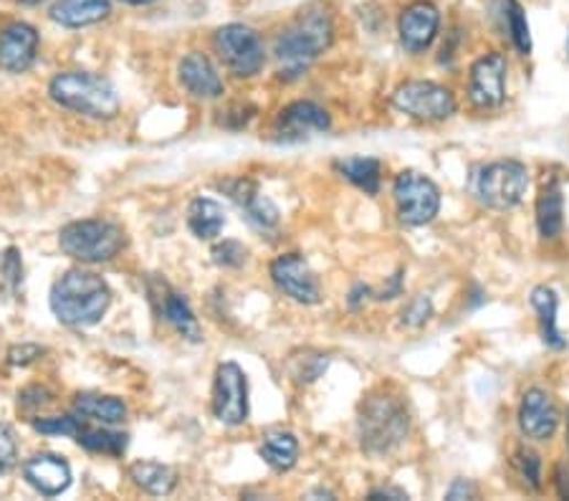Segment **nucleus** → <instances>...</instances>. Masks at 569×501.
Here are the masks:
<instances>
[{
  "instance_id": "nucleus-23",
  "label": "nucleus",
  "mask_w": 569,
  "mask_h": 501,
  "mask_svg": "<svg viewBox=\"0 0 569 501\" xmlns=\"http://www.w3.org/2000/svg\"><path fill=\"white\" fill-rule=\"evenodd\" d=\"M74 411L76 416L101 423V426H117V423H122L127 418V405L115 395H76Z\"/></svg>"
},
{
  "instance_id": "nucleus-8",
  "label": "nucleus",
  "mask_w": 569,
  "mask_h": 501,
  "mask_svg": "<svg viewBox=\"0 0 569 501\" xmlns=\"http://www.w3.org/2000/svg\"><path fill=\"white\" fill-rule=\"evenodd\" d=\"M215 51L223 58V64L230 68V74L251 79L261 72L266 64V51L264 41L258 39V33L248 25L228 23L215 33Z\"/></svg>"
},
{
  "instance_id": "nucleus-7",
  "label": "nucleus",
  "mask_w": 569,
  "mask_h": 501,
  "mask_svg": "<svg viewBox=\"0 0 569 501\" xmlns=\"http://www.w3.org/2000/svg\"><path fill=\"white\" fill-rule=\"evenodd\" d=\"M398 215L408 226H426L441 211V190L416 170H402L393 185Z\"/></svg>"
},
{
  "instance_id": "nucleus-34",
  "label": "nucleus",
  "mask_w": 569,
  "mask_h": 501,
  "mask_svg": "<svg viewBox=\"0 0 569 501\" xmlns=\"http://www.w3.org/2000/svg\"><path fill=\"white\" fill-rule=\"evenodd\" d=\"M516 466H519V473H522L524 483H527L532 491H537L541 487V461H539V456L534 451H527V448H522V451L516 454Z\"/></svg>"
},
{
  "instance_id": "nucleus-15",
  "label": "nucleus",
  "mask_w": 569,
  "mask_h": 501,
  "mask_svg": "<svg viewBox=\"0 0 569 501\" xmlns=\"http://www.w3.org/2000/svg\"><path fill=\"white\" fill-rule=\"evenodd\" d=\"M438 25H441V13H438V8L433 3L418 0V3L408 6L398 23L402 46L412 51V54H420V51H426L430 43H433Z\"/></svg>"
},
{
  "instance_id": "nucleus-4",
  "label": "nucleus",
  "mask_w": 569,
  "mask_h": 501,
  "mask_svg": "<svg viewBox=\"0 0 569 501\" xmlns=\"http://www.w3.org/2000/svg\"><path fill=\"white\" fill-rule=\"evenodd\" d=\"M359 444L369 456H385L398 448L408 436V411L393 395H369L362 403L359 420Z\"/></svg>"
},
{
  "instance_id": "nucleus-32",
  "label": "nucleus",
  "mask_w": 569,
  "mask_h": 501,
  "mask_svg": "<svg viewBox=\"0 0 569 501\" xmlns=\"http://www.w3.org/2000/svg\"><path fill=\"white\" fill-rule=\"evenodd\" d=\"M33 428L39 430L43 436H64V438H74L79 434L82 423L79 418L74 416H51V418H41L33 423Z\"/></svg>"
},
{
  "instance_id": "nucleus-16",
  "label": "nucleus",
  "mask_w": 569,
  "mask_h": 501,
  "mask_svg": "<svg viewBox=\"0 0 569 501\" xmlns=\"http://www.w3.org/2000/svg\"><path fill=\"white\" fill-rule=\"evenodd\" d=\"M23 479L43 497H58L72 487V466L56 454H36L23 463Z\"/></svg>"
},
{
  "instance_id": "nucleus-38",
  "label": "nucleus",
  "mask_w": 569,
  "mask_h": 501,
  "mask_svg": "<svg viewBox=\"0 0 569 501\" xmlns=\"http://www.w3.org/2000/svg\"><path fill=\"white\" fill-rule=\"evenodd\" d=\"M476 497V489L471 487L469 481H463V479H459V481H453V487L448 489V494H445V499H451V501H461V499H473Z\"/></svg>"
},
{
  "instance_id": "nucleus-10",
  "label": "nucleus",
  "mask_w": 569,
  "mask_h": 501,
  "mask_svg": "<svg viewBox=\"0 0 569 501\" xmlns=\"http://www.w3.org/2000/svg\"><path fill=\"white\" fill-rule=\"evenodd\" d=\"M213 413L226 426H240L248 418V380L236 362H223L215 370Z\"/></svg>"
},
{
  "instance_id": "nucleus-27",
  "label": "nucleus",
  "mask_w": 569,
  "mask_h": 501,
  "mask_svg": "<svg viewBox=\"0 0 569 501\" xmlns=\"http://www.w3.org/2000/svg\"><path fill=\"white\" fill-rule=\"evenodd\" d=\"M261 459L271 466L273 471L294 469L299 459V440L289 430H271L264 436Z\"/></svg>"
},
{
  "instance_id": "nucleus-40",
  "label": "nucleus",
  "mask_w": 569,
  "mask_h": 501,
  "mask_svg": "<svg viewBox=\"0 0 569 501\" xmlns=\"http://www.w3.org/2000/svg\"><path fill=\"white\" fill-rule=\"evenodd\" d=\"M557 491L562 499H569V477H565V469H557Z\"/></svg>"
},
{
  "instance_id": "nucleus-9",
  "label": "nucleus",
  "mask_w": 569,
  "mask_h": 501,
  "mask_svg": "<svg viewBox=\"0 0 569 501\" xmlns=\"http://www.w3.org/2000/svg\"><path fill=\"white\" fill-rule=\"evenodd\" d=\"M395 109L422 122H443L455 111L453 94L433 82H405L393 94Z\"/></svg>"
},
{
  "instance_id": "nucleus-1",
  "label": "nucleus",
  "mask_w": 569,
  "mask_h": 501,
  "mask_svg": "<svg viewBox=\"0 0 569 501\" xmlns=\"http://www.w3.org/2000/svg\"><path fill=\"white\" fill-rule=\"evenodd\" d=\"M334 41V21L324 6H307L276 39L273 54L281 64V76H297L316 62Z\"/></svg>"
},
{
  "instance_id": "nucleus-13",
  "label": "nucleus",
  "mask_w": 569,
  "mask_h": 501,
  "mask_svg": "<svg viewBox=\"0 0 569 501\" xmlns=\"http://www.w3.org/2000/svg\"><path fill=\"white\" fill-rule=\"evenodd\" d=\"M330 115L314 102H294L283 107L273 122V135L279 142H301L330 129Z\"/></svg>"
},
{
  "instance_id": "nucleus-6",
  "label": "nucleus",
  "mask_w": 569,
  "mask_h": 501,
  "mask_svg": "<svg viewBox=\"0 0 569 501\" xmlns=\"http://www.w3.org/2000/svg\"><path fill=\"white\" fill-rule=\"evenodd\" d=\"M529 188L527 166L516 160H498L481 168L471 180L473 195L489 209L508 211L516 203H522L524 193Z\"/></svg>"
},
{
  "instance_id": "nucleus-20",
  "label": "nucleus",
  "mask_w": 569,
  "mask_h": 501,
  "mask_svg": "<svg viewBox=\"0 0 569 501\" xmlns=\"http://www.w3.org/2000/svg\"><path fill=\"white\" fill-rule=\"evenodd\" d=\"M109 13V0H56L51 8V21L64 29H84V25L105 21Z\"/></svg>"
},
{
  "instance_id": "nucleus-44",
  "label": "nucleus",
  "mask_w": 569,
  "mask_h": 501,
  "mask_svg": "<svg viewBox=\"0 0 569 501\" xmlns=\"http://www.w3.org/2000/svg\"><path fill=\"white\" fill-rule=\"evenodd\" d=\"M567 56H569V36H567Z\"/></svg>"
},
{
  "instance_id": "nucleus-37",
  "label": "nucleus",
  "mask_w": 569,
  "mask_h": 501,
  "mask_svg": "<svg viewBox=\"0 0 569 501\" xmlns=\"http://www.w3.org/2000/svg\"><path fill=\"white\" fill-rule=\"evenodd\" d=\"M41 355L43 348H39V344H19V348H11V352H8V362L25 367L31 365V362H36Z\"/></svg>"
},
{
  "instance_id": "nucleus-35",
  "label": "nucleus",
  "mask_w": 569,
  "mask_h": 501,
  "mask_svg": "<svg viewBox=\"0 0 569 501\" xmlns=\"http://www.w3.org/2000/svg\"><path fill=\"white\" fill-rule=\"evenodd\" d=\"M430 315H433V305H430L428 297H418L412 299L408 307L402 309V324L405 327H412V330H418V327H422L430 319Z\"/></svg>"
},
{
  "instance_id": "nucleus-21",
  "label": "nucleus",
  "mask_w": 569,
  "mask_h": 501,
  "mask_svg": "<svg viewBox=\"0 0 569 501\" xmlns=\"http://www.w3.org/2000/svg\"><path fill=\"white\" fill-rule=\"evenodd\" d=\"M158 305H160V315L165 317L172 327H175V332L183 337V340L201 342V324H197V319L193 315V309H190L185 297H180V294L170 291L165 284H160Z\"/></svg>"
},
{
  "instance_id": "nucleus-25",
  "label": "nucleus",
  "mask_w": 569,
  "mask_h": 501,
  "mask_svg": "<svg viewBox=\"0 0 569 501\" xmlns=\"http://www.w3.org/2000/svg\"><path fill=\"white\" fill-rule=\"evenodd\" d=\"M187 226L197 238L213 241L221 236L223 226H226V213L211 198H195L187 209Z\"/></svg>"
},
{
  "instance_id": "nucleus-28",
  "label": "nucleus",
  "mask_w": 569,
  "mask_h": 501,
  "mask_svg": "<svg viewBox=\"0 0 569 501\" xmlns=\"http://www.w3.org/2000/svg\"><path fill=\"white\" fill-rule=\"evenodd\" d=\"M76 444L86 448L89 454H105V456H122L127 451V434H117V430H109L107 426H94L86 428L82 426L79 434L74 436Z\"/></svg>"
},
{
  "instance_id": "nucleus-26",
  "label": "nucleus",
  "mask_w": 569,
  "mask_h": 501,
  "mask_svg": "<svg viewBox=\"0 0 569 501\" xmlns=\"http://www.w3.org/2000/svg\"><path fill=\"white\" fill-rule=\"evenodd\" d=\"M532 307L534 312L539 315V324H541V337H545V342L549 344L551 350H562L565 348V337L559 332L557 327V307H559V299L555 289L549 287H537L532 291Z\"/></svg>"
},
{
  "instance_id": "nucleus-41",
  "label": "nucleus",
  "mask_w": 569,
  "mask_h": 501,
  "mask_svg": "<svg viewBox=\"0 0 569 501\" xmlns=\"http://www.w3.org/2000/svg\"><path fill=\"white\" fill-rule=\"evenodd\" d=\"M122 3H129V6H150V3H154V0H122Z\"/></svg>"
},
{
  "instance_id": "nucleus-11",
  "label": "nucleus",
  "mask_w": 569,
  "mask_h": 501,
  "mask_svg": "<svg viewBox=\"0 0 569 501\" xmlns=\"http://www.w3.org/2000/svg\"><path fill=\"white\" fill-rule=\"evenodd\" d=\"M271 279L279 291L287 294L289 299L299 301V305H319L322 301V287H319L316 274L312 266L307 264L304 256L299 254H283L271 264Z\"/></svg>"
},
{
  "instance_id": "nucleus-5",
  "label": "nucleus",
  "mask_w": 569,
  "mask_h": 501,
  "mask_svg": "<svg viewBox=\"0 0 569 501\" xmlns=\"http://www.w3.org/2000/svg\"><path fill=\"white\" fill-rule=\"evenodd\" d=\"M125 231L111 221H74L58 233V246L82 264L111 262L125 248Z\"/></svg>"
},
{
  "instance_id": "nucleus-12",
  "label": "nucleus",
  "mask_w": 569,
  "mask_h": 501,
  "mask_svg": "<svg viewBox=\"0 0 569 501\" xmlns=\"http://www.w3.org/2000/svg\"><path fill=\"white\" fill-rule=\"evenodd\" d=\"M506 58L498 51L471 66L469 97L479 109H494L506 99Z\"/></svg>"
},
{
  "instance_id": "nucleus-24",
  "label": "nucleus",
  "mask_w": 569,
  "mask_h": 501,
  "mask_svg": "<svg viewBox=\"0 0 569 501\" xmlns=\"http://www.w3.org/2000/svg\"><path fill=\"white\" fill-rule=\"evenodd\" d=\"M129 479L152 497H168L178 483L175 469L160 461H137L129 466Z\"/></svg>"
},
{
  "instance_id": "nucleus-42",
  "label": "nucleus",
  "mask_w": 569,
  "mask_h": 501,
  "mask_svg": "<svg viewBox=\"0 0 569 501\" xmlns=\"http://www.w3.org/2000/svg\"><path fill=\"white\" fill-rule=\"evenodd\" d=\"M19 3H23V6H41L43 0H19Z\"/></svg>"
},
{
  "instance_id": "nucleus-30",
  "label": "nucleus",
  "mask_w": 569,
  "mask_h": 501,
  "mask_svg": "<svg viewBox=\"0 0 569 501\" xmlns=\"http://www.w3.org/2000/svg\"><path fill=\"white\" fill-rule=\"evenodd\" d=\"M504 15H506V25H508V33H512L516 51L524 56H529L532 54V33H529L527 13H524L519 0H504Z\"/></svg>"
},
{
  "instance_id": "nucleus-18",
  "label": "nucleus",
  "mask_w": 569,
  "mask_h": 501,
  "mask_svg": "<svg viewBox=\"0 0 569 501\" xmlns=\"http://www.w3.org/2000/svg\"><path fill=\"white\" fill-rule=\"evenodd\" d=\"M180 84L193 94L195 99H218L223 94V79L215 72V66L208 62V56L201 51L187 54L178 66Z\"/></svg>"
},
{
  "instance_id": "nucleus-36",
  "label": "nucleus",
  "mask_w": 569,
  "mask_h": 501,
  "mask_svg": "<svg viewBox=\"0 0 569 501\" xmlns=\"http://www.w3.org/2000/svg\"><path fill=\"white\" fill-rule=\"evenodd\" d=\"M15 459H19V446H15L13 430L6 423H0V473L11 471Z\"/></svg>"
},
{
  "instance_id": "nucleus-2",
  "label": "nucleus",
  "mask_w": 569,
  "mask_h": 501,
  "mask_svg": "<svg viewBox=\"0 0 569 501\" xmlns=\"http://www.w3.org/2000/svg\"><path fill=\"white\" fill-rule=\"evenodd\" d=\"M51 312L66 327H94L111 305V291L99 274L86 269L66 271L51 287Z\"/></svg>"
},
{
  "instance_id": "nucleus-19",
  "label": "nucleus",
  "mask_w": 569,
  "mask_h": 501,
  "mask_svg": "<svg viewBox=\"0 0 569 501\" xmlns=\"http://www.w3.org/2000/svg\"><path fill=\"white\" fill-rule=\"evenodd\" d=\"M228 195L244 209L248 223L258 231H269L279 223V209L269 201V198L258 193V188L251 180H233L226 183Z\"/></svg>"
},
{
  "instance_id": "nucleus-31",
  "label": "nucleus",
  "mask_w": 569,
  "mask_h": 501,
  "mask_svg": "<svg viewBox=\"0 0 569 501\" xmlns=\"http://www.w3.org/2000/svg\"><path fill=\"white\" fill-rule=\"evenodd\" d=\"M23 284V262L19 248H6L0 256V294L3 297H15Z\"/></svg>"
},
{
  "instance_id": "nucleus-3",
  "label": "nucleus",
  "mask_w": 569,
  "mask_h": 501,
  "mask_svg": "<svg viewBox=\"0 0 569 501\" xmlns=\"http://www.w3.org/2000/svg\"><path fill=\"white\" fill-rule=\"evenodd\" d=\"M51 99L58 107L92 119H115L119 115V94L109 79L89 72L56 74L49 84Z\"/></svg>"
},
{
  "instance_id": "nucleus-43",
  "label": "nucleus",
  "mask_w": 569,
  "mask_h": 501,
  "mask_svg": "<svg viewBox=\"0 0 569 501\" xmlns=\"http://www.w3.org/2000/svg\"><path fill=\"white\" fill-rule=\"evenodd\" d=\"M567 446H569V413H567Z\"/></svg>"
},
{
  "instance_id": "nucleus-33",
  "label": "nucleus",
  "mask_w": 569,
  "mask_h": 501,
  "mask_svg": "<svg viewBox=\"0 0 569 501\" xmlns=\"http://www.w3.org/2000/svg\"><path fill=\"white\" fill-rule=\"evenodd\" d=\"M248 250L238 241H223L213 248V262L218 266H228V269H238V266L246 264Z\"/></svg>"
},
{
  "instance_id": "nucleus-14",
  "label": "nucleus",
  "mask_w": 569,
  "mask_h": 501,
  "mask_svg": "<svg viewBox=\"0 0 569 501\" xmlns=\"http://www.w3.org/2000/svg\"><path fill=\"white\" fill-rule=\"evenodd\" d=\"M39 33L29 23H8L0 31V68L8 74L29 72L36 62Z\"/></svg>"
},
{
  "instance_id": "nucleus-39",
  "label": "nucleus",
  "mask_w": 569,
  "mask_h": 501,
  "mask_svg": "<svg viewBox=\"0 0 569 501\" xmlns=\"http://www.w3.org/2000/svg\"><path fill=\"white\" fill-rule=\"evenodd\" d=\"M369 499H408V494H405L402 489H375L369 491Z\"/></svg>"
},
{
  "instance_id": "nucleus-29",
  "label": "nucleus",
  "mask_w": 569,
  "mask_h": 501,
  "mask_svg": "<svg viewBox=\"0 0 569 501\" xmlns=\"http://www.w3.org/2000/svg\"><path fill=\"white\" fill-rule=\"evenodd\" d=\"M337 170L350 180V183H355L359 190H365V193H369V195L379 193V175H383L379 160H375V158H347V160L337 162Z\"/></svg>"
},
{
  "instance_id": "nucleus-17",
  "label": "nucleus",
  "mask_w": 569,
  "mask_h": 501,
  "mask_svg": "<svg viewBox=\"0 0 569 501\" xmlns=\"http://www.w3.org/2000/svg\"><path fill=\"white\" fill-rule=\"evenodd\" d=\"M557 408L555 401L547 391H539V387H532V391L524 393L522 408H519V426L522 434L532 440H547L555 436L557 430Z\"/></svg>"
},
{
  "instance_id": "nucleus-22",
  "label": "nucleus",
  "mask_w": 569,
  "mask_h": 501,
  "mask_svg": "<svg viewBox=\"0 0 569 501\" xmlns=\"http://www.w3.org/2000/svg\"><path fill=\"white\" fill-rule=\"evenodd\" d=\"M537 228L541 238H557L565 228V198L555 178L541 185L537 198Z\"/></svg>"
}]
</instances>
